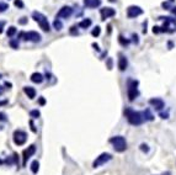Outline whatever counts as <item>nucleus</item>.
Listing matches in <instances>:
<instances>
[{"label":"nucleus","instance_id":"23","mask_svg":"<svg viewBox=\"0 0 176 175\" xmlns=\"http://www.w3.org/2000/svg\"><path fill=\"white\" fill-rule=\"evenodd\" d=\"M118 42H119V45H121V46H123V47H126V46H128V45H129V40L124 38L123 36H119V37H118Z\"/></svg>","mask_w":176,"mask_h":175},{"label":"nucleus","instance_id":"36","mask_svg":"<svg viewBox=\"0 0 176 175\" xmlns=\"http://www.w3.org/2000/svg\"><path fill=\"white\" fill-rule=\"evenodd\" d=\"M30 126H31V131L32 132H37V130H36V127H35V125H33V121H30Z\"/></svg>","mask_w":176,"mask_h":175},{"label":"nucleus","instance_id":"19","mask_svg":"<svg viewBox=\"0 0 176 175\" xmlns=\"http://www.w3.org/2000/svg\"><path fill=\"white\" fill-rule=\"evenodd\" d=\"M143 117H144V121H153L154 120V115L152 113V111L149 109H145L143 111Z\"/></svg>","mask_w":176,"mask_h":175},{"label":"nucleus","instance_id":"28","mask_svg":"<svg viewBox=\"0 0 176 175\" xmlns=\"http://www.w3.org/2000/svg\"><path fill=\"white\" fill-rule=\"evenodd\" d=\"M14 5H15L16 7H19V9H22V7H23V1H22V0H15V1H14Z\"/></svg>","mask_w":176,"mask_h":175},{"label":"nucleus","instance_id":"15","mask_svg":"<svg viewBox=\"0 0 176 175\" xmlns=\"http://www.w3.org/2000/svg\"><path fill=\"white\" fill-rule=\"evenodd\" d=\"M84 5L89 9H96L101 5V0H84Z\"/></svg>","mask_w":176,"mask_h":175},{"label":"nucleus","instance_id":"40","mask_svg":"<svg viewBox=\"0 0 176 175\" xmlns=\"http://www.w3.org/2000/svg\"><path fill=\"white\" fill-rule=\"evenodd\" d=\"M133 38H134V40H133L134 43H138V36H137V35H133Z\"/></svg>","mask_w":176,"mask_h":175},{"label":"nucleus","instance_id":"9","mask_svg":"<svg viewBox=\"0 0 176 175\" xmlns=\"http://www.w3.org/2000/svg\"><path fill=\"white\" fill-rule=\"evenodd\" d=\"M143 14V9L140 6H136V5H131L128 6L127 9V16L129 19H134V17H138L139 15Z\"/></svg>","mask_w":176,"mask_h":175},{"label":"nucleus","instance_id":"26","mask_svg":"<svg viewBox=\"0 0 176 175\" xmlns=\"http://www.w3.org/2000/svg\"><path fill=\"white\" fill-rule=\"evenodd\" d=\"M10 46H11V48L17 49V48H19V42H17V40H11V41H10Z\"/></svg>","mask_w":176,"mask_h":175},{"label":"nucleus","instance_id":"43","mask_svg":"<svg viewBox=\"0 0 176 175\" xmlns=\"http://www.w3.org/2000/svg\"><path fill=\"white\" fill-rule=\"evenodd\" d=\"M2 92H4V88L0 85V94H2Z\"/></svg>","mask_w":176,"mask_h":175},{"label":"nucleus","instance_id":"8","mask_svg":"<svg viewBox=\"0 0 176 175\" xmlns=\"http://www.w3.org/2000/svg\"><path fill=\"white\" fill-rule=\"evenodd\" d=\"M111 159H112V156H111L110 153H102V154H100V156L95 159V162L92 163V167H94V168H98V167L106 164L107 162H110Z\"/></svg>","mask_w":176,"mask_h":175},{"label":"nucleus","instance_id":"14","mask_svg":"<svg viewBox=\"0 0 176 175\" xmlns=\"http://www.w3.org/2000/svg\"><path fill=\"white\" fill-rule=\"evenodd\" d=\"M128 67V61L127 58L123 56V54H119V58H118V69L121 72H124Z\"/></svg>","mask_w":176,"mask_h":175},{"label":"nucleus","instance_id":"1","mask_svg":"<svg viewBox=\"0 0 176 175\" xmlns=\"http://www.w3.org/2000/svg\"><path fill=\"white\" fill-rule=\"evenodd\" d=\"M124 116L127 118V121L132 125V126H140L144 122V117H143V112L139 111H134L131 107H126L124 109Z\"/></svg>","mask_w":176,"mask_h":175},{"label":"nucleus","instance_id":"3","mask_svg":"<svg viewBox=\"0 0 176 175\" xmlns=\"http://www.w3.org/2000/svg\"><path fill=\"white\" fill-rule=\"evenodd\" d=\"M138 80L136 79H128L127 80V96L129 101H133L134 99L138 97L139 91H138Z\"/></svg>","mask_w":176,"mask_h":175},{"label":"nucleus","instance_id":"22","mask_svg":"<svg viewBox=\"0 0 176 175\" xmlns=\"http://www.w3.org/2000/svg\"><path fill=\"white\" fill-rule=\"evenodd\" d=\"M53 26H54V28H56L57 31H61V30L63 28V23H62V21H61L59 19H57V17H56V20H54V22H53Z\"/></svg>","mask_w":176,"mask_h":175},{"label":"nucleus","instance_id":"35","mask_svg":"<svg viewBox=\"0 0 176 175\" xmlns=\"http://www.w3.org/2000/svg\"><path fill=\"white\" fill-rule=\"evenodd\" d=\"M153 32H154V33H160V32H161V31H160V27H159V26H154V27H153Z\"/></svg>","mask_w":176,"mask_h":175},{"label":"nucleus","instance_id":"38","mask_svg":"<svg viewBox=\"0 0 176 175\" xmlns=\"http://www.w3.org/2000/svg\"><path fill=\"white\" fill-rule=\"evenodd\" d=\"M159 115H160V117H161V118H168V116H169V113H168V112H166V113H164V112H160Z\"/></svg>","mask_w":176,"mask_h":175},{"label":"nucleus","instance_id":"24","mask_svg":"<svg viewBox=\"0 0 176 175\" xmlns=\"http://www.w3.org/2000/svg\"><path fill=\"white\" fill-rule=\"evenodd\" d=\"M100 33H101V28H100V26H96V27L92 30V32H91V35H92L94 37H98V36H100Z\"/></svg>","mask_w":176,"mask_h":175},{"label":"nucleus","instance_id":"29","mask_svg":"<svg viewBox=\"0 0 176 175\" xmlns=\"http://www.w3.org/2000/svg\"><path fill=\"white\" fill-rule=\"evenodd\" d=\"M170 2H171V1H165V2H163L161 5H163V7H164L165 10H170V9H171V7H170Z\"/></svg>","mask_w":176,"mask_h":175},{"label":"nucleus","instance_id":"25","mask_svg":"<svg viewBox=\"0 0 176 175\" xmlns=\"http://www.w3.org/2000/svg\"><path fill=\"white\" fill-rule=\"evenodd\" d=\"M30 116H31L32 118H38V117L41 116V112H40L38 110H32V111H30Z\"/></svg>","mask_w":176,"mask_h":175},{"label":"nucleus","instance_id":"42","mask_svg":"<svg viewBox=\"0 0 176 175\" xmlns=\"http://www.w3.org/2000/svg\"><path fill=\"white\" fill-rule=\"evenodd\" d=\"M5 104H7V101H6V100H5V101H1V102H0V106H1V105H5Z\"/></svg>","mask_w":176,"mask_h":175},{"label":"nucleus","instance_id":"20","mask_svg":"<svg viewBox=\"0 0 176 175\" xmlns=\"http://www.w3.org/2000/svg\"><path fill=\"white\" fill-rule=\"evenodd\" d=\"M16 32H17V28H16L15 26H10V27L7 28V31H6V36H7V37H14V36L16 35Z\"/></svg>","mask_w":176,"mask_h":175},{"label":"nucleus","instance_id":"10","mask_svg":"<svg viewBox=\"0 0 176 175\" xmlns=\"http://www.w3.org/2000/svg\"><path fill=\"white\" fill-rule=\"evenodd\" d=\"M149 104H150L157 111H159V112H161V110L165 107V102H164V100L160 99V97H152V99L149 100Z\"/></svg>","mask_w":176,"mask_h":175},{"label":"nucleus","instance_id":"45","mask_svg":"<svg viewBox=\"0 0 176 175\" xmlns=\"http://www.w3.org/2000/svg\"><path fill=\"white\" fill-rule=\"evenodd\" d=\"M164 175H171V174H170V173H165Z\"/></svg>","mask_w":176,"mask_h":175},{"label":"nucleus","instance_id":"41","mask_svg":"<svg viewBox=\"0 0 176 175\" xmlns=\"http://www.w3.org/2000/svg\"><path fill=\"white\" fill-rule=\"evenodd\" d=\"M92 47H94V48H95L96 51H98V46H97L96 43H92Z\"/></svg>","mask_w":176,"mask_h":175},{"label":"nucleus","instance_id":"44","mask_svg":"<svg viewBox=\"0 0 176 175\" xmlns=\"http://www.w3.org/2000/svg\"><path fill=\"white\" fill-rule=\"evenodd\" d=\"M2 163H4V162H2V160H1V159H0V165H1V164H2Z\"/></svg>","mask_w":176,"mask_h":175},{"label":"nucleus","instance_id":"2","mask_svg":"<svg viewBox=\"0 0 176 175\" xmlns=\"http://www.w3.org/2000/svg\"><path fill=\"white\" fill-rule=\"evenodd\" d=\"M32 19L38 23V26L42 28V31L44 32H49L51 30V26H49V22H48V19L42 14V12H38V11H33L32 12Z\"/></svg>","mask_w":176,"mask_h":175},{"label":"nucleus","instance_id":"30","mask_svg":"<svg viewBox=\"0 0 176 175\" xmlns=\"http://www.w3.org/2000/svg\"><path fill=\"white\" fill-rule=\"evenodd\" d=\"M70 33L72 35H78V27L77 26H72L70 27Z\"/></svg>","mask_w":176,"mask_h":175},{"label":"nucleus","instance_id":"4","mask_svg":"<svg viewBox=\"0 0 176 175\" xmlns=\"http://www.w3.org/2000/svg\"><path fill=\"white\" fill-rule=\"evenodd\" d=\"M159 20H164V25L160 27V31L161 32H166V33H174L176 31V20L173 17H164V16H160Z\"/></svg>","mask_w":176,"mask_h":175},{"label":"nucleus","instance_id":"34","mask_svg":"<svg viewBox=\"0 0 176 175\" xmlns=\"http://www.w3.org/2000/svg\"><path fill=\"white\" fill-rule=\"evenodd\" d=\"M107 69H112V58H108L107 59Z\"/></svg>","mask_w":176,"mask_h":175},{"label":"nucleus","instance_id":"27","mask_svg":"<svg viewBox=\"0 0 176 175\" xmlns=\"http://www.w3.org/2000/svg\"><path fill=\"white\" fill-rule=\"evenodd\" d=\"M7 9H9V5H7L6 2H1V1H0V12L6 11Z\"/></svg>","mask_w":176,"mask_h":175},{"label":"nucleus","instance_id":"37","mask_svg":"<svg viewBox=\"0 0 176 175\" xmlns=\"http://www.w3.org/2000/svg\"><path fill=\"white\" fill-rule=\"evenodd\" d=\"M38 104H40V105H44V104H46L44 97H40V99H38Z\"/></svg>","mask_w":176,"mask_h":175},{"label":"nucleus","instance_id":"17","mask_svg":"<svg viewBox=\"0 0 176 175\" xmlns=\"http://www.w3.org/2000/svg\"><path fill=\"white\" fill-rule=\"evenodd\" d=\"M43 75L41 74V73H33L32 75H31V80L33 82V83H36V84H41L42 82H43Z\"/></svg>","mask_w":176,"mask_h":175},{"label":"nucleus","instance_id":"21","mask_svg":"<svg viewBox=\"0 0 176 175\" xmlns=\"http://www.w3.org/2000/svg\"><path fill=\"white\" fill-rule=\"evenodd\" d=\"M38 169H40V163H38L37 160H33V162L31 163V170H32V173H33V174H37Z\"/></svg>","mask_w":176,"mask_h":175},{"label":"nucleus","instance_id":"5","mask_svg":"<svg viewBox=\"0 0 176 175\" xmlns=\"http://www.w3.org/2000/svg\"><path fill=\"white\" fill-rule=\"evenodd\" d=\"M110 143L113 146V149L118 153H122L127 149V142L122 136H115L110 139Z\"/></svg>","mask_w":176,"mask_h":175},{"label":"nucleus","instance_id":"18","mask_svg":"<svg viewBox=\"0 0 176 175\" xmlns=\"http://www.w3.org/2000/svg\"><path fill=\"white\" fill-rule=\"evenodd\" d=\"M91 25H92L91 19H84V20H82V21L79 22L78 27H80V28H89Z\"/></svg>","mask_w":176,"mask_h":175},{"label":"nucleus","instance_id":"11","mask_svg":"<svg viewBox=\"0 0 176 175\" xmlns=\"http://www.w3.org/2000/svg\"><path fill=\"white\" fill-rule=\"evenodd\" d=\"M73 15V9L70 6H63L58 14H57V19H69Z\"/></svg>","mask_w":176,"mask_h":175},{"label":"nucleus","instance_id":"16","mask_svg":"<svg viewBox=\"0 0 176 175\" xmlns=\"http://www.w3.org/2000/svg\"><path fill=\"white\" fill-rule=\"evenodd\" d=\"M23 91H25V94L27 95V97H30V99H35V96H36V89L32 87H25L23 88Z\"/></svg>","mask_w":176,"mask_h":175},{"label":"nucleus","instance_id":"7","mask_svg":"<svg viewBox=\"0 0 176 175\" xmlns=\"http://www.w3.org/2000/svg\"><path fill=\"white\" fill-rule=\"evenodd\" d=\"M12 139H14V143L16 146H23L27 141V133L25 131H21V130H16L12 134Z\"/></svg>","mask_w":176,"mask_h":175},{"label":"nucleus","instance_id":"39","mask_svg":"<svg viewBox=\"0 0 176 175\" xmlns=\"http://www.w3.org/2000/svg\"><path fill=\"white\" fill-rule=\"evenodd\" d=\"M4 26H5V21H0V33L2 32V28H4Z\"/></svg>","mask_w":176,"mask_h":175},{"label":"nucleus","instance_id":"6","mask_svg":"<svg viewBox=\"0 0 176 175\" xmlns=\"http://www.w3.org/2000/svg\"><path fill=\"white\" fill-rule=\"evenodd\" d=\"M19 38L23 40V41H31L33 43L41 42V35L36 31H28V32H20L19 33Z\"/></svg>","mask_w":176,"mask_h":175},{"label":"nucleus","instance_id":"31","mask_svg":"<svg viewBox=\"0 0 176 175\" xmlns=\"http://www.w3.org/2000/svg\"><path fill=\"white\" fill-rule=\"evenodd\" d=\"M140 151H142V152H148L149 148H148V146H147L145 143H142V144H140Z\"/></svg>","mask_w":176,"mask_h":175},{"label":"nucleus","instance_id":"13","mask_svg":"<svg viewBox=\"0 0 176 175\" xmlns=\"http://www.w3.org/2000/svg\"><path fill=\"white\" fill-rule=\"evenodd\" d=\"M35 153H36V146H35V144H31L30 147H27V148L23 151V153H22V156H23V165H26L27 160H28Z\"/></svg>","mask_w":176,"mask_h":175},{"label":"nucleus","instance_id":"12","mask_svg":"<svg viewBox=\"0 0 176 175\" xmlns=\"http://www.w3.org/2000/svg\"><path fill=\"white\" fill-rule=\"evenodd\" d=\"M100 14H101V20L105 21L106 19H110L112 16L116 15V10L112 9V7H102L100 10Z\"/></svg>","mask_w":176,"mask_h":175},{"label":"nucleus","instance_id":"32","mask_svg":"<svg viewBox=\"0 0 176 175\" xmlns=\"http://www.w3.org/2000/svg\"><path fill=\"white\" fill-rule=\"evenodd\" d=\"M0 121H1V122L7 121V117H6V115H5L4 112H0Z\"/></svg>","mask_w":176,"mask_h":175},{"label":"nucleus","instance_id":"33","mask_svg":"<svg viewBox=\"0 0 176 175\" xmlns=\"http://www.w3.org/2000/svg\"><path fill=\"white\" fill-rule=\"evenodd\" d=\"M19 23H20V25H26V23H27V17H21V19L19 20Z\"/></svg>","mask_w":176,"mask_h":175}]
</instances>
